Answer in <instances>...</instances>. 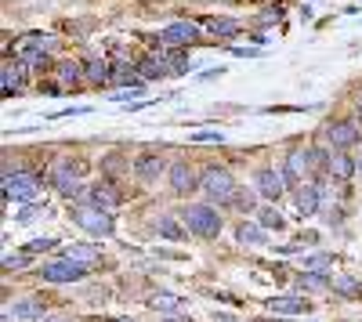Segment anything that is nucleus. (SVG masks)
I'll return each mask as SVG.
<instances>
[{
	"label": "nucleus",
	"mask_w": 362,
	"mask_h": 322,
	"mask_svg": "<svg viewBox=\"0 0 362 322\" xmlns=\"http://www.w3.org/2000/svg\"><path fill=\"white\" fill-rule=\"evenodd\" d=\"M196 141H225V134H214V131H199V134H192Z\"/></svg>",
	"instance_id": "obj_33"
},
{
	"label": "nucleus",
	"mask_w": 362,
	"mask_h": 322,
	"mask_svg": "<svg viewBox=\"0 0 362 322\" xmlns=\"http://www.w3.org/2000/svg\"><path fill=\"white\" fill-rule=\"evenodd\" d=\"M87 272H90L87 265H76V261L62 257V261H47V265L40 268V279H44V282H76V279H83Z\"/></svg>",
	"instance_id": "obj_6"
},
{
	"label": "nucleus",
	"mask_w": 362,
	"mask_h": 322,
	"mask_svg": "<svg viewBox=\"0 0 362 322\" xmlns=\"http://www.w3.org/2000/svg\"><path fill=\"white\" fill-rule=\"evenodd\" d=\"M326 174H329V178H337V181H351L355 174H358V163H355L351 156H344V153H329Z\"/></svg>",
	"instance_id": "obj_13"
},
{
	"label": "nucleus",
	"mask_w": 362,
	"mask_h": 322,
	"mask_svg": "<svg viewBox=\"0 0 362 322\" xmlns=\"http://www.w3.org/2000/svg\"><path fill=\"white\" fill-rule=\"evenodd\" d=\"M199 192L210 199V203H232L235 199V178H232V170L225 167H206L199 174Z\"/></svg>",
	"instance_id": "obj_1"
},
{
	"label": "nucleus",
	"mask_w": 362,
	"mask_h": 322,
	"mask_svg": "<svg viewBox=\"0 0 362 322\" xmlns=\"http://www.w3.org/2000/svg\"><path fill=\"white\" fill-rule=\"evenodd\" d=\"M80 203H90V207L112 210L116 203H119V196H116V189H112V185L98 181V185H90V189H83V192H80Z\"/></svg>",
	"instance_id": "obj_11"
},
{
	"label": "nucleus",
	"mask_w": 362,
	"mask_h": 322,
	"mask_svg": "<svg viewBox=\"0 0 362 322\" xmlns=\"http://www.w3.org/2000/svg\"><path fill=\"white\" fill-rule=\"evenodd\" d=\"M355 109H358V116H362V95H358V98H355Z\"/></svg>",
	"instance_id": "obj_38"
},
{
	"label": "nucleus",
	"mask_w": 362,
	"mask_h": 322,
	"mask_svg": "<svg viewBox=\"0 0 362 322\" xmlns=\"http://www.w3.org/2000/svg\"><path fill=\"white\" fill-rule=\"evenodd\" d=\"M181 221H185L189 232H196L199 239H214V236H221V217H218V210L210 207V203H189L185 214H181Z\"/></svg>",
	"instance_id": "obj_2"
},
{
	"label": "nucleus",
	"mask_w": 362,
	"mask_h": 322,
	"mask_svg": "<svg viewBox=\"0 0 362 322\" xmlns=\"http://www.w3.org/2000/svg\"><path fill=\"white\" fill-rule=\"evenodd\" d=\"M37 196H40V181L33 174H4V199L37 203Z\"/></svg>",
	"instance_id": "obj_5"
},
{
	"label": "nucleus",
	"mask_w": 362,
	"mask_h": 322,
	"mask_svg": "<svg viewBox=\"0 0 362 322\" xmlns=\"http://www.w3.org/2000/svg\"><path fill=\"white\" fill-rule=\"evenodd\" d=\"M11 311H15V318H33V322L47 318V311H44L40 301H18V304H11Z\"/></svg>",
	"instance_id": "obj_22"
},
{
	"label": "nucleus",
	"mask_w": 362,
	"mask_h": 322,
	"mask_svg": "<svg viewBox=\"0 0 362 322\" xmlns=\"http://www.w3.org/2000/svg\"><path fill=\"white\" fill-rule=\"evenodd\" d=\"M148 304H153L156 311H163V315H174L177 308H185V301H181L177 294H156V297L148 301Z\"/></svg>",
	"instance_id": "obj_27"
},
{
	"label": "nucleus",
	"mask_w": 362,
	"mask_h": 322,
	"mask_svg": "<svg viewBox=\"0 0 362 322\" xmlns=\"http://www.w3.org/2000/svg\"><path fill=\"white\" fill-rule=\"evenodd\" d=\"M329 279H334V275H319V272H300L297 286H300V290H329Z\"/></svg>",
	"instance_id": "obj_28"
},
{
	"label": "nucleus",
	"mask_w": 362,
	"mask_h": 322,
	"mask_svg": "<svg viewBox=\"0 0 362 322\" xmlns=\"http://www.w3.org/2000/svg\"><path fill=\"white\" fill-rule=\"evenodd\" d=\"M319 203H322V192H319V185L315 181H305V185H297L293 189V207H297V214H315L319 210Z\"/></svg>",
	"instance_id": "obj_10"
},
{
	"label": "nucleus",
	"mask_w": 362,
	"mask_h": 322,
	"mask_svg": "<svg viewBox=\"0 0 362 322\" xmlns=\"http://www.w3.org/2000/svg\"><path fill=\"white\" fill-rule=\"evenodd\" d=\"M329 290L341 297H362V282L351 279V275H337V279H329Z\"/></svg>",
	"instance_id": "obj_20"
},
{
	"label": "nucleus",
	"mask_w": 362,
	"mask_h": 322,
	"mask_svg": "<svg viewBox=\"0 0 362 322\" xmlns=\"http://www.w3.org/2000/svg\"><path fill=\"white\" fill-rule=\"evenodd\" d=\"M22 265H25V257H11V254L4 257V268H8V272H11V268H22Z\"/></svg>",
	"instance_id": "obj_34"
},
{
	"label": "nucleus",
	"mask_w": 362,
	"mask_h": 322,
	"mask_svg": "<svg viewBox=\"0 0 362 322\" xmlns=\"http://www.w3.org/2000/svg\"><path fill=\"white\" fill-rule=\"evenodd\" d=\"M322 141H326L334 153H344V149H351V145L362 141V134H358V127H355L351 120H337V124H329V127L322 131Z\"/></svg>",
	"instance_id": "obj_7"
},
{
	"label": "nucleus",
	"mask_w": 362,
	"mask_h": 322,
	"mask_svg": "<svg viewBox=\"0 0 362 322\" xmlns=\"http://www.w3.org/2000/svg\"><path fill=\"white\" fill-rule=\"evenodd\" d=\"M300 272H319V275H329V272H334V257H329V254L305 257V265H300Z\"/></svg>",
	"instance_id": "obj_25"
},
{
	"label": "nucleus",
	"mask_w": 362,
	"mask_h": 322,
	"mask_svg": "<svg viewBox=\"0 0 362 322\" xmlns=\"http://www.w3.org/2000/svg\"><path fill=\"white\" fill-rule=\"evenodd\" d=\"M80 174H83V163L80 160H62V163H54V170H51V185H54V192H62V196H80L83 189H80Z\"/></svg>",
	"instance_id": "obj_4"
},
{
	"label": "nucleus",
	"mask_w": 362,
	"mask_h": 322,
	"mask_svg": "<svg viewBox=\"0 0 362 322\" xmlns=\"http://www.w3.org/2000/svg\"><path fill=\"white\" fill-rule=\"evenodd\" d=\"M40 214H44V207H40V203H33V207L18 210V217H15V221H18V225H33V221H37Z\"/></svg>",
	"instance_id": "obj_31"
},
{
	"label": "nucleus",
	"mask_w": 362,
	"mask_h": 322,
	"mask_svg": "<svg viewBox=\"0 0 362 322\" xmlns=\"http://www.w3.org/2000/svg\"><path fill=\"white\" fill-rule=\"evenodd\" d=\"M25 69H29L25 62H15V66H11V62H4V80H0V83H4V95H8V98L22 91V80H25Z\"/></svg>",
	"instance_id": "obj_16"
},
{
	"label": "nucleus",
	"mask_w": 362,
	"mask_h": 322,
	"mask_svg": "<svg viewBox=\"0 0 362 322\" xmlns=\"http://www.w3.org/2000/svg\"><path fill=\"white\" fill-rule=\"evenodd\" d=\"M116 322H134V318H116Z\"/></svg>",
	"instance_id": "obj_40"
},
{
	"label": "nucleus",
	"mask_w": 362,
	"mask_h": 322,
	"mask_svg": "<svg viewBox=\"0 0 362 322\" xmlns=\"http://www.w3.org/2000/svg\"><path fill=\"white\" fill-rule=\"evenodd\" d=\"M51 243H54V239H33V243L25 246V254H44V250H47Z\"/></svg>",
	"instance_id": "obj_32"
},
{
	"label": "nucleus",
	"mask_w": 362,
	"mask_h": 322,
	"mask_svg": "<svg viewBox=\"0 0 362 322\" xmlns=\"http://www.w3.org/2000/svg\"><path fill=\"white\" fill-rule=\"evenodd\" d=\"M206 29H210L214 37H225V40H228V37H235L243 25H239L235 18H206Z\"/></svg>",
	"instance_id": "obj_23"
},
{
	"label": "nucleus",
	"mask_w": 362,
	"mask_h": 322,
	"mask_svg": "<svg viewBox=\"0 0 362 322\" xmlns=\"http://www.w3.org/2000/svg\"><path fill=\"white\" fill-rule=\"evenodd\" d=\"M257 221H261L268 232H283V228H286V221H283V214H279L276 207H264V210L257 214Z\"/></svg>",
	"instance_id": "obj_29"
},
{
	"label": "nucleus",
	"mask_w": 362,
	"mask_h": 322,
	"mask_svg": "<svg viewBox=\"0 0 362 322\" xmlns=\"http://www.w3.org/2000/svg\"><path fill=\"white\" fill-rule=\"evenodd\" d=\"M232 203H235V207H239V210H243V214H250V210L257 207V196H254V192H247V189H239Z\"/></svg>",
	"instance_id": "obj_30"
},
{
	"label": "nucleus",
	"mask_w": 362,
	"mask_h": 322,
	"mask_svg": "<svg viewBox=\"0 0 362 322\" xmlns=\"http://www.w3.org/2000/svg\"><path fill=\"white\" fill-rule=\"evenodd\" d=\"M163 170H170V167L163 163V156H141V160L134 163V174H138L141 181H148V185L160 181V174H163Z\"/></svg>",
	"instance_id": "obj_14"
},
{
	"label": "nucleus",
	"mask_w": 362,
	"mask_h": 322,
	"mask_svg": "<svg viewBox=\"0 0 362 322\" xmlns=\"http://www.w3.org/2000/svg\"><path fill=\"white\" fill-rule=\"evenodd\" d=\"M268 311L272 315H300V311H312V308H308V297H272Z\"/></svg>",
	"instance_id": "obj_15"
},
{
	"label": "nucleus",
	"mask_w": 362,
	"mask_h": 322,
	"mask_svg": "<svg viewBox=\"0 0 362 322\" xmlns=\"http://www.w3.org/2000/svg\"><path fill=\"white\" fill-rule=\"evenodd\" d=\"M156 232H160V239H185V228H181L177 217H170V214H163L156 221Z\"/></svg>",
	"instance_id": "obj_24"
},
{
	"label": "nucleus",
	"mask_w": 362,
	"mask_h": 322,
	"mask_svg": "<svg viewBox=\"0 0 362 322\" xmlns=\"http://www.w3.org/2000/svg\"><path fill=\"white\" fill-rule=\"evenodd\" d=\"M167 178H170L174 196H189V192H196V189H199V178H196V170H192V163H189V160H177V163H170Z\"/></svg>",
	"instance_id": "obj_8"
},
{
	"label": "nucleus",
	"mask_w": 362,
	"mask_h": 322,
	"mask_svg": "<svg viewBox=\"0 0 362 322\" xmlns=\"http://www.w3.org/2000/svg\"><path fill=\"white\" fill-rule=\"evenodd\" d=\"M261 22H279V8H276V11H264V15H261Z\"/></svg>",
	"instance_id": "obj_35"
},
{
	"label": "nucleus",
	"mask_w": 362,
	"mask_h": 322,
	"mask_svg": "<svg viewBox=\"0 0 362 322\" xmlns=\"http://www.w3.org/2000/svg\"><path fill=\"white\" fill-rule=\"evenodd\" d=\"M83 76L90 83H105V80H112V69H109V62H102V58H90V62L83 66Z\"/></svg>",
	"instance_id": "obj_21"
},
{
	"label": "nucleus",
	"mask_w": 362,
	"mask_h": 322,
	"mask_svg": "<svg viewBox=\"0 0 362 322\" xmlns=\"http://www.w3.org/2000/svg\"><path fill=\"white\" fill-rule=\"evenodd\" d=\"M47 44H54L51 37H44V33H25V37H18L15 44H11V51L22 58V54H29V51H40V47H47Z\"/></svg>",
	"instance_id": "obj_18"
},
{
	"label": "nucleus",
	"mask_w": 362,
	"mask_h": 322,
	"mask_svg": "<svg viewBox=\"0 0 362 322\" xmlns=\"http://www.w3.org/2000/svg\"><path fill=\"white\" fill-rule=\"evenodd\" d=\"M355 163H358V174H362V153H358V160H355Z\"/></svg>",
	"instance_id": "obj_39"
},
{
	"label": "nucleus",
	"mask_w": 362,
	"mask_h": 322,
	"mask_svg": "<svg viewBox=\"0 0 362 322\" xmlns=\"http://www.w3.org/2000/svg\"><path fill=\"white\" fill-rule=\"evenodd\" d=\"M54 76H58V87H62V91H69V87L83 76V66H80V62H62V66L54 69Z\"/></svg>",
	"instance_id": "obj_19"
},
{
	"label": "nucleus",
	"mask_w": 362,
	"mask_h": 322,
	"mask_svg": "<svg viewBox=\"0 0 362 322\" xmlns=\"http://www.w3.org/2000/svg\"><path fill=\"white\" fill-rule=\"evenodd\" d=\"M196 37H199L196 22H174V25H167L163 33H160V44H167V47H177V44H192Z\"/></svg>",
	"instance_id": "obj_12"
},
{
	"label": "nucleus",
	"mask_w": 362,
	"mask_h": 322,
	"mask_svg": "<svg viewBox=\"0 0 362 322\" xmlns=\"http://www.w3.org/2000/svg\"><path fill=\"white\" fill-rule=\"evenodd\" d=\"M40 322H73L69 315H47V318H40Z\"/></svg>",
	"instance_id": "obj_36"
},
{
	"label": "nucleus",
	"mask_w": 362,
	"mask_h": 322,
	"mask_svg": "<svg viewBox=\"0 0 362 322\" xmlns=\"http://www.w3.org/2000/svg\"><path fill=\"white\" fill-rule=\"evenodd\" d=\"M286 185H290L286 170H276V167L257 170V192H261L264 199H279V196L286 192Z\"/></svg>",
	"instance_id": "obj_9"
},
{
	"label": "nucleus",
	"mask_w": 362,
	"mask_h": 322,
	"mask_svg": "<svg viewBox=\"0 0 362 322\" xmlns=\"http://www.w3.org/2000/svg\"><path fill=\"white\" fill-rule=\"evenodd\" d=\"M167 322H192V318H181V315H170Z\"/></svg>",
	"instance_id": "obj_37"
},
{
	"label": "nucleus",
	"mask_w": 362,
	"mask_h": 322,
	"mask_svg": "<svg viewBox=\"0 0 362 322\" xmlns=\"http://www.w3.org/2000/svg\"><path fill=\"white\" fill-rule=\"evenodd\" d=\"M62 257L76 261V265H87V268H95V265H98V250H90V246H69Z\"/></svg>",
	"instance_id": "obj_26"
},
{
	"label": "nucleus",
	"mask_w": 362,
	"mask_h": 322,
	"mask_svg": "<svg viewBox=\"0 0 362 322\" xmlns=\"http://www.w3.org/2000/svg\"><path fill=\"white\" fill-rule=\"evenodd\" d=\"M73 221H76L83 232H90V236H102V239H109L112 232H116L112 214L102 210V207H90V203H76V207H73Z\"/></svg>",
	"instance_id": "obj_3"
},
{
	"label": "nucleus",
	"mask_w": 362,
	"mask_h": 322,
	"mask_svg": "<svg viewBox=\"0 0 362 322\" xmlns=\"http://www.w3.org/2000/svg\"><path fill=\"white\" fill-rule=\"evenodd\" d=\"M235 236H239V243H243V246H261V243L268 239V228H264L261 221H243Z\"/></svg>",
	"instance_id": "obj_17"
}]
</instances>
